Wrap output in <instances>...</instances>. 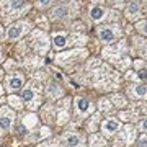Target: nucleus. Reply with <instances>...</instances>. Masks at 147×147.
<instances>
[{"label":"nucleus","instance_id":"obj_1","mask_svg":"<svg viewBox=\"0 0 147 147\" xmlns=\"http://www.w3.org/2000/svg\"><path fill=\"white\" fill-rule=\"evenodd\" d=\"M28 10H30V5L26 0H7V3H3L2 7V15L5 20H10V18L15 20L25 15Z\"/></svg>","mask_w":147,"mask_h":147},{"label":"nucleus","instance_id":"obj_2","mask_svg":"<svg viewBox=\"0 0 147 147\" xmlns=\"http://www.w3.org/2000/svg\"><path fill=\"white\" fill-rule=\"evenodd\" d=\"M79 41L84 42L85 38H79V36H70V34H65V33H54L51 36V44H53L54 49L57 51H62L65 47H70L74 44H80Z\"/></svg>","mask_w":147,"mask_h":147},{"label":"nucleus","instance_id":"obj_3","mask_svg":"<svg viewBox=\"0 0 147 147\" xmlns=\"http://www.w3.org/2000/svg\"><path fill=\"white\" fill-rule=\"evenodd\" d=\"M30 30H31V23H30L28 20L15 21V23H11L10 26L7 28L5 38L7 39H10V41H16V39H20L23 34L30 33Z\"/></svg>","mask_w":147,"mask_h":147},{"label":"nucleus","instance_id":"obj_4","mask_svg":"<svg viewBox=\"0 0 147 147\" xmlns=\"http://www.w3.org/2000/svg\"><path fill=\"white\" fill-rule=\"evenodd\" d=\"M21 100L28 105L30 110H38L39 108V92H38V85L36 84H30L26 87H23L21 90Z\"/></svg>","mask_w":147,"mask_h":147},{"label":"nucleus","instance_id":"obj_5","mask_svg":"<svg viewBox=\"0 0 147 147\" xmlns=\"http://www.w3.org/2000/svg\"><path fill=\"white\" fill-rule=\"evenodd\" d=\"M75 8V2H69V3H59L49 11V18L53 21H61V20H67V18H72L74 13L72 10Z\"/></svg>","mask_w":147,"mask_h":147},{"label":"nucleus","instance_id":"obj_6","mask_svg":"<svg viewBox=\"0 0 147 147\" xmlns=\"http://www.w3.org/2000/svg\"><path fill=\"white\" fill-rule=\"evenodd\" d=\"M96 36L101 42L110 44L111 41H115L119 36V26L118 25H105V26L96 28Z\"/></svg>","mask_w":147,"mask_h":147},{"label":"nucleus","instance_id":"obj_7","mask_svg":"<svg viewBox=\"0 0 147 147\" xmlns=\"http://www.w3.org/2000/svg\"><path fill=\"white\" fill-rule=\"evenodd\" d=\"M74 106H75V115L77 116H87L90 113H93V103L85 96H77L74 100Z\"/></svg>","mask_w":147,"mask_h":147},{"label":"nucleus","instance_id":"obj_8","mask_svg":"<svg viewBox=\"0 0 147 147\" xmlns=\"http://www.w3.org/2000/svg\"><path fill=\"white\" fill-rule=\"evenodd\" d=\"M49 39H47V36L44 34V33L41 31H34L31 36V46L36 49V53L39 54H44L47 51V47H49Z\"/></svg>","mask_w":147,"mask_h":147},{"label":"nucleus","instance_id":"obj_9","mask_svg":"<svg viewBox=\"0 0 147 147\" xmlns=\"http://www.w3.org/2000/svg\"><path fill=\"white\" fill-rule=\"evenodd\" d=\"M15 123V111L8 108V106H2L0 108V129L8 131Z\"/></svg>","mask_w":147,"mask_h":147},{"label":"nucleus","instance_id":"obj_10","mask_svg":"<svg viewBox=\"0 0 147 147\" xmlns=\"http://www.w3.org/2000/svg\"><path fill=\"white\" fill-rule=\"evenodd\" d=\"M5 87L8 92H16V90H21L25 87V77L21 74H11L5 79Z\"/></svg>","mask_w":147,"mask_h":147},{"label":"nucleus","instance_id":"obj_11","mask_svg":"<svg viewBox=\"0 0 147 147\" xmlns=\"http://www.w3.org/2000/svg\"><path fill=\"white\" fill-rule=\"evenodd\" d=\"M62 141L67 147H85V137L79 132H65L62 134Z\"/></svg>","mask_w":147,"mask_h":147},{"label":"nucleus","instance_id":"obj_12","mask_svg":"<svg viewBox=\"0 0 147 147\" xmlns=\"http://www.w3.org/2000/svg\"><path fill=\"white\" fill-rule=\"evenodd\" d=\"M119 129H121V121L116 119V118H108V119H105L101 123V131H103V134L106 137L116 134Z\"/></svg>","mask_w":147,"mask_h":147},{"label":"nucleus","instance_id":"obj_13","mask_svg":"<svg viewBox=\"0 0 147 147\" xmlns=\"http://www.w3.org/2000/svg\"><path fill=\"white\" fill-rule=\"evenodd\" d=\"M87 56V51L85 49H75V51H69L67 54H59L57 56V61L59 64H69V61H79V59L85 57Z\"/></svg>","mask_w":147,"mask_h":147},{"label":"nucleus","instance_id":"obj_14","mask_svg":"<svg viewBox=\"0 0 147 147\" xmlns=\"http://www.w3.org/2000/svg\"><path fill=\"white\" fill-rule=\"evenodd\" d=\"M110 11L106 10V8H103V7H98L95 5L90 8V20L95 21V23H100V21H103L106 18V15H108Z\"/></svg>","mask_w":147,"mask_h":147},{"label":"nucleus","instance_id":"obj_15","mask_svg":"<svg viewBox=\"0 0 147 147\" xmlns=\"http://www.w3.org/2000/svg\"><path fill=\"white\" fill-rule=\"evenodd\" d=\"M129 96L131 98H137V100H144L147 98V85L146 84H136L132 85L131 88H129Z\"/></svg>","mask_w":147,"mask_h":147},{"label":"nucleus","instance_id":"obj_16","mask_svg":"<svg viewBox=\"0 0 147 147\" xmlns=\"http://www.w3.org/2000/svg\"><path fill=\"white\" fill-rule=\"evenodd\" d=\"M46 95L49 96V98L56 100V98H59V96H62L64 92H62V88L54 82V80H51V82L47 84V87H46Z\"/></svg>","mask_w":147,"mask_h":147},{"label":"nucleus","instance_id":"obj_17","mask_svg":"<svg viewBox=\"0 0 147 147\" xmlns=\"http://www.w3.org/2000/svg\"><path fill=\"white\" fill-rule=\"evenodd\" d=\"M139 15H141V7H139V3L137 2H131L126 7V16L129 20H137Z\"/></svg>","mask_w":147,"mask_h":147},{"label":"nucleus","instance_id":"obj_18","mask_svg":"<svg viewBox=\"0 0 147 147\" xmlns=\"http://www.w3.org/2000/svg\"><path fill=\"white\" fill-rule=\"evenodd\" d=\"M59 3H64V0H34V5L38 8H47V7L59 5Z\"/></svg>","mask_w":147,"mask_h":147},{"label":"nucleus","instance_id":"obj_19","mask_svg":"<svg viewBox=\"0 0 147 147\" xmlns=\"http://www.w3.org/2000/svg\"><path fill=\"white\" fill-rule=\"evenodd\" d=\"M36 121H38L36 115L30 113L28 116H23V126L26 127V131H28V129H31V127L36 126Z\"/></svg>","mask_w":147,"mask_h":147},{"label":"nucleus","instance_id":"obj_20","mask_svg":"<svg viewBox=\"0 0 147 147\" xmlns=\"http://www.w3.org/2000/svg\"><path fill=\"white\" fill-rule=\"evenodd\" d=\"M90 147H106L105 139L98 134H92V139H90Z\"/></svg>","mask_w":147,"mask_h":147},{"label":"nucleus","instance_id":"obj_21","mask_svg":"<svg viewBox=\"0 0 147 147\" xmlns=\"http://www.w3.org/2000/svg\"><path fill=\"white\" fill-rule=\"evenodd\" d=\"M8 103H10L15 110H21L23 108V100L21 98H18L16 95H11V96H8Z\"/></svg>","mask_w":147,"mask_h":147},{"label":"nucleus","instance_id":"obj_22","mask_svg":"<svg viewBox=\"0 0 147 147\" xmlns=\"http://www.w3.org/2000/svg\"><path fill=\"white\" fill-rule=\"evenodd\" d=\"M137 77L141 80H147V65H142L141 62H137Z\"/></svg>","mask_w":147,"mask_h":147},{"label":"nucleus","instance_id":"obj_23","mask_svg":"<svg viewBox=\"0 0 147 147\" xmlns=\"http://www.w3.org/2000/svg\"><path fill=\"white\" fill-rule=\"evenodd\" d=\"M100 110L101 111H105V113H108V111H111L113 110V106H111V103H110V100H106V98H101L100 100Z\"/></svg>","mask_w":147,"mask_h":147},{"label":"nucleus","instance_id":"obj_24","mask_svg":"<svg viewBox=\"0 0 147 147\" xmlns=\"http://www.w3.org/2000/svg\"><path fill=\"white\" fill-rule=\"evenodd\" d=\"M136 28H137V31L141 33V34H144V36H147V20H142V21H139L136 25Z\"/></svg>","mask_w":147,"mask_h":147},{"label":"nucleus","instance_id":"obj_25","mask_svg":"<svg viewBox=\"0 0 147 147\" xmlns=\"http://www.w3.org/2000/svg\"><path fill=\"white\" fill-rule=\"evenodd\" d=\"M113 103H115L118 108H121V106H126V100H124L123 96H119V95H113Z\"/></svg>","mask_w":147,"mask_h":147},{"label":"nucleus","instance_id":"obj_26","mask_svg":"<svg viewBox=\"0 0 147 147\" xmlns=\"http://www.w3.org/2000/svg\"><path fill=\"white\" fill-rule=\"evenodd\" d=\"M39 147H62V146H59L57 141H49V142H42Z\"/></svg>","mask_w":147,"mask_h":147},{"label":"nucleus","instance_id":"obj_27","mask_svg":"<svg viewBox=\"0 0 147 147\" xmlns=\"http://www.w3.org/2000/svg\"><path fill=\"white\" fill-rule=\"evenodd\" d=\"M139 127H141V131H146V132H147V118H144V119L141 121Z\"/></svg>","mask_w":147,"mask_h":147},{"label":"nucleus","instance_id":"obj_28","mask_svg":"<svg viewBox=\"0 0 147 147\" xmlns=\"http://www.w3.org/2000/svg\"><path fill=\"white\" fill-rule=\"evenodd\" d=\"M2 69H0V80H2ZM0 95H3V87H2V82H0Z\"/></svg>","mask_w":147,"mask_h":147},{"label":"nucleus","instance_id":"obj_29","mask_svg":"<svg viewBox=\"0 0 147 147\" xmlns=\"http://www.w3.org/2000/svg\"><path fill=\"white\" fill-rule=\"evenodd\" d=\"M0 61H3V49L0 47Z\"/></svg>","mask_w":147,"mask_h":147},{"label":"nucleus","instance_id":"obj_30","mask_svg":"<svg viewBox=\"0 0 147 147\" xmlns=\"http://www.w3.org/2000/svg\"><path fill=\"white\" fill-rule=\"evenodd\" d=\"M2 36H3V28L0 26V38H2Z\"/></svg>","mask_w":147,"mask_h":147},{"label":"nucleus","instance_id":"obj_31","mask_svg":"<svg viewBox=\"0 0 147 147\" xmlns=\"http://www.w3.org/2000/svg\"><path fill=\"white\" fill-rule=\"evenodd\" d=\"M95 2H98V0H95Z\"/></svg>","mask_w":147,"mask_h":147}]
</instances>
